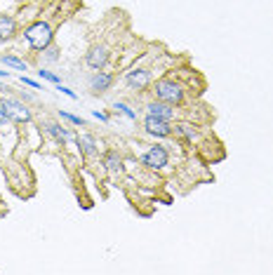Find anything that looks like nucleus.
<instances>
[{
    "instance_id": "obj_10",
    "label": "nucleus",
    "mask_w": 273,
    "mask_h": 275,
    "mask_svg": "<svg viewBox=\"0 0 273 275\" xmlns=\"http://www.w3.org/2000/svg\"><path fill=\"white\" fill-rule=\"evenodd\" d=\"M45 132L55 139L57 143H62V146H66V143L71 141V132H68V127H64V125H57V123H47L45 125Z\"/></svg>"
},
{
    "instance_id": "obj_22",
    "label": "nucleus",
    "mask_w": 273,
    "mask_h": 275,
    "mask_svg": "<svg viewBox=\"0 0 273 275\" xmlns=\"http://www.w3.org/2000/svg\"><path fill=\"white\" fill-rule=\"evenodd\" d=\"M92 116L97 118V120H101V123H109V116H106V113H101V111H92Z\"/></svg>"
},
{
    "instance_id": "obj_9",
    "label": "nucleus",
    "mask_w": 273,
    "mask_h": 275,
    "mask_svg": "<svg viewBox=\"0 0 273 275\" xmlns=\"http://www.w3.org/2000/svg\"><path fill=\"white\" fill-rule=\"evenodd\" d=\"M146 116L160 118V120H172L174 108L170 104H165V101H151V104H146Z\"/></svg>"
},
{
    "instance_id": "obj_8",
    "label": "nucleus",
    "mask_w": 273,
    "mask_h": 275,
    "mask_svg": "<svg viewBox=\"0 0 273 275\" xmlns=\"http://www.w3.org/2000/svg\"><path fill=\"white\" fill-rule=\"evenodd\" d=\"M113 82H116V75L109 71H94L90 78V89L92 92H97V94H104V92H109L113 87Z\"/></svg>"
},
{
    "instance_id": "obj_14",
    "label": "nucleus",
    "mask_w": 273,
    "mask_h": 275,
    "mask_svg": "<svg viewBox=\"0 0 273 275\" xmlns=\"http://www.w3.org/2000/svg\"><path fill=\"white\" fill-rule=\"evenodd\" d=\"M174 134H179L186 141H193V139H196V130H193V125H189V123H179L174 127Z\"/></svg>"
},
{
    "instance_id": "obj_11",
    "label": "nucleus",
    "mask_w": 273,
    "mask_h": 275,
    "mask_svg": "<svg viewBox=\"0 0 273 275\" xmlns=\"http://www.w3.org/2000/svg\"><path fill=\"white\" fill-rule=\"evenodd\" d=\"M75 143H78V148H80L85 155H97V153H99L97 139H94L92 134H78V137H75Z\"/></svg>"
},
{
    "instance_id": "obj_5",
    "label": "nucleus",
    "mask_w": 273,
    "mask_h": 275,
    "mask_svg": "<svg viewBox=\"0 0 273 275\" xmlns=\"http://www.w3.org/2000/svg\"><path fill=\"white\" fill-rule=\"evenodd\" d=\"M151 80H153V75H151L148 69H132V71H128V75H125V85H128L130 89L144 92V89L151 85Z\"/></svg>"
},
{
    "instance_id": "obj_12",
    "label": "nucleus",
    "mask_w": 273,
    "mask_h": 275,
    "mask_svg": "<svg viewBox=\"0 0 273 275\" xmlns=\"http://www.w3.org/2000/svg\"><path fill=\"white\" fill-rule=\"evenodd\" d=\"M101 162H104V167L109 169L111 174H120L123 172V158L118 155V151H106Z\"/></svg>"
},
{
    "instance_id": "obj_20",
    "label": "nucleus",
    "mask_w": 273,
    "mask_h": 275,
    "mask_svg": "<svg viewBox=\"0 0 273 275\" xmlns=\"http://www.w3.org/2000/svg\"><path fill=\"white\" fill-rule=\"evenodd\" d=\"M57 89H59L62 94H66V97H68V99H75V92H73L71 87H66V85H62V82L57 85Z\"/></svg>"
},
{
    "instance_id": "obj_18",
    "label": "nucleus",
    "mask_w": 273,
    "mask_h": 275,
    "mask_svg": "<svg viewBox=\"0 0 273 275\" xmlns=\"http://www.w3.org/2000/svg\"><path fill=\"white\" fill-rule=\"evenodd\" d=\"M38 78H40V80H47V82H55V85H59V82H62L57 73H52V71H43V69L38 71Z\"/></svg>"
},
{
    "instance_id": "obj_4",
    "label": "nucleus",
    "mask_w": 273,
    "mask_h": 275,
    "mask_svg": "<svg viewBox=\"0 0 273 275\" xmlns=\"http://www.w3.org/2000/svg\"><path fill=\"white\" fill-rule=\"evenodd\" d=\"M2 111L7 120H14V123H28L31 120V111L26 108V104L21 99H2Z\"/></svg>"
},
{
    "instance_id": "obj_1",
    "label": "nucleus",
    "mask_w": 273,
    "mask_h": 275,
    "mask_svg": "<svg viewBox=\"0 0 273 275\" xmlns=\"http://www.w3.org/2000/svg\"><path fill=\"white\" fill-rule=\"evenodd\" d=\"M24 38H26V43L31 45V50H36V52H43L47 50L50 45H52V26L47 24V21H36V24H31V26L24 31Z\"/></svg>"
},
{
    "instance_id": "obj_7",
    "label": "nucleus",
    "mask_w": 273,
    "mask_h": 275,
    "mask_svg": "<svg viewBox=\"0 0 273 275\" xmlns=\"http://www.w3.org/2000/svg\"><path fill=\"white\" fill-rule=\"evenodd\" d=\"M144 130H146V134H151V137L165 139V137H170V134H172V125H170V120H160V118L146 116Z\"/></svg>"
},
{
    "instance_id": "obj_3",
    "label": "nucleus",
    "mask_w": 273,
    "mask_h": 275,
    "mask_svg": "<svg viewBox=\"0 0 273 275\" xmlns=\"http://www.w3.org/2000/svg\"><path fill=\"white\" fill-rule=\"evenodd\" d=\"M167 162H170V151L165 148V146H151L148 151L141 155V165L144 167H148V169H163V167H167Z\"/></svg>"
},
{
    "instance_id": "obj_15",
    "label": "nucleus",
    "mask_w": 273,
    "mask_h": 275,
    "mask_svg": "<svg viewBox=\"0 0 273 275\" xmlns=\"http://www.w3.org/2000/svg\"><path fill=\"white\" fill-rule=\"evenodd\" d=\"M0 62L5 64V66H9V69H17V71H28L26 62H21L19 57H12V54H7V57H0Z\"/></svg>"
},
{
    "instance_id": "obj_16",
    "label": "nucleus",
    "mask_w": 273,
    "mask_h": 275,
    "mask_svg": "<svg viewBox=\"0 0 273 275\" xmlns=\"http://www.w3.org/2000/svg\"><path fill=\"white\" fill-rule=\"evenodd\" d=\"M113 108H116V111H120V113H123L125 118H130V120H136V113L128 106V104H123V101H116V104H113Z\"/></svg>"
},
{
    "instance_id": "obj_17",
    "label": "nucleus",
    "mask_w": 273,
    "mask_h": 275,
    "mask_svg": "<svg viewBox=\"0 0 273 275\" xmlns=\"http://www.w3.org/2000/svg\"><path fill=\"white\" fill-rule=\"evenodd\" d=\"M59 118H62V120H68V123H73V125L85 127V120H82L80 116H73V113H66V111H59Z\"/></svg>"
},
{
    "instance_id": "obj_19",
    "label": "nucleus",
    "mask_w": 273,
    "mask_h": 275,
    "mask_svg": "<svg viewBox=\"0 0 273 275\" xmlns=\"http://www.w3.org/2000/svg\"><path fill=\"white\" fill-rule=\"evenodd\" d=\"M19 80H21L26 87H31V89H40V82H38V80H31V78H26V75H21Z\"/></svg>"
},
{
    "instance_id": "obj_13",
    "label": "nucleus",
    "mask_w": 273,
    "mask_h": 275,
    "mask_svg": "<svg viewBox=\"0 0 273 275\" xmlns=\"http://www.w3.org/2000/svg\"><path fill=\"white\" fill-rule=\"evenodd\" d=\"M17 33V24L9 14H0V40H9Z\"/></svg>"
},
{
    "instance_id": "obj_21",
    "label": "nucleus",
    "mask_w": 273,
    "mask_h": 275,
    "mask_svg": "<svg viewBox=\"0 0 273 275\" xmlns=\"http://www.w3.org/2000/svg\"><path fill=\"white\" fill-rule=\"evenodd\" d=\"M47 59H50V62H57V59H59V50L52 47V45L47 47Z\"/></svg>"
},
{
    "instance_id": "obj_23",
    "label": "nucleus",
    "mask_w": 273,
    "mask_h": 275,
    "mask_svg": "<svg viewBox=\"0 0 273 275\" xmlns=\"http://www.w3.org/2000/svg\"><path fill=\"white\" fill-rule=\"evenodd\" d=\"M5 120H7V116H5V111H2V106H0V125L5 123Z\"/></svg>"
},
{
    "instance_id": "obj_6",
    "label": "nucleus",
    "mask_w": 273,
    "mask_h": 275,
    "mask_svg": "<svg viewBox=\"0 0 273 275\" xmlns=\"http://www.w3.org/2000/svg\"><path fill=\"white\" fill-rule=\"evenodd\" d=\"M109 57H111V52L106 45H94L90 52H87V57H85V64L90 66L92 71H101L109 64Z\"/></svg>"
},
{
    "instance_id": "obj_24",
    "label": "nucleus",
    "mask_w": 273,
    "mask_h": 275,
    "mask_svg": "<svg viewBox=\"0 0 273 275\" xmlns=\"http://www.w3.org/2000/svg\"><path fill=\"white\" fill-rule=\"evenodd\" d=\"M0 78H9V71H0Z\"/></svg>"
},
{
    "instance_id": "obj_2",
    "label": "nucleus",
    "mask_w": 273,
    "mask_h": 275,
    "mask_svg": "<svg viewBox=\"0 0 273 275\" xmlns=\"http://www.w3.org/2000/svg\"><path fill=\"white\" fill-rule=\"evenodd\" d=\"M153 92L158 101H165L170 106H177V104L184 101V87L179 82H174V80H158Z\"/></svg>"
}]
</instances>
